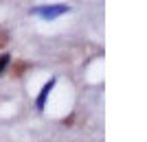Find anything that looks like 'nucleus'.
<instances>
[{
    "instance_id": "nucleus-1",
    "label": "nucleus",
    "mask_w": 147,
    "mask_h": 142,
    "mask_svg": "<svg viewBox=\"0 0 147 142\" xmlns=\"http://www.w3.org/2000/svg\"><path fill=\"white\" fill-rule=\"evenodd\" d=\"M33 15H40L42 20H55L64 13H68V5H46V7H33Z\"/></svg>"
},
{
    "instance_id": "nucleus-2",
    "label": "nucleus",
    "mask_w": 147,
    "mask_h": 142,
    "mask_svg": "<svg viewBox=\"0 0 147 142\" xmlns=\"http://www.w3.org/2000/svg\"><path fill=\"white\" fill-rule=\"evenodd\" d=\"M55 77H51L46 83L42 85V92H40V96H37V101H35V107H37V111H44V105H46V99H49V94H51V90L55 87Z\"/></svg>"
},
{
    "instance_id": "nucleus-3",
    "label": "nucleus",
    "mask_w": 147,
    "mask_h": 142,
    "mask_svg": "<svg viewBox=\"0 0 147 142\" xmlns=\"http://www.w3.org/2000/svg\"><path fill=\"white\" fill-rule=\"evenodd\" d=\"M7 63H9V55H2L0 57V74H2V70L7 68Z\"/></svg>"
}]
</instances>
